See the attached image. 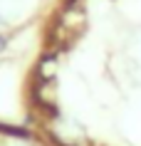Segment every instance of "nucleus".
I'll return each instance as SVG.
<instances>
[{
    "instance_id": "f257e3e1",
    "label": "nucleus",
    "mask_w": 141,
    "mask_h": 146,
    "mask_svg": "<svg viewBox=\"0 0 141 146\" xmlns=\"http://www.w3.org/2000/svg\"><path fill=\"white\" fill-rule=\"evenodd\" d=\"M8 50H10V35H5V32L0 30V57L8 52Z\"/></svg>"
}]
</instances>
